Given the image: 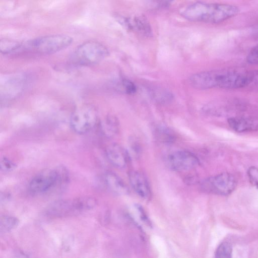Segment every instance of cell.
Returning a JSON list of instances; mask_svg holds the SVG:
<instances>
[{"mask_svg":"<svg viewBox=\"0 0 258 258\" xmlns=\"http://www.w3.org/2000/svg\"><path fill=\"white\" fill-rule=\"evenodd\" d=\"M236 186V181L230 173H223L205 180L202 187L206 192L221 196L230 194Z\"/></svg>","mask_w":258,"mask_h":258,"instance_id":"obj_6","label":"cell"},{"mask_svg":"<svg viewBox=\"0 0 258 258\" xmlns=\"http://www.w3.org/2000/svg\"><path fill=\"white\" fill-rule=\"evenodd\" d=\"M73 42V39L66 35H52L40 37L30 40L24 44V47L28 50L42 54H52L69 46Z\"/></svg>","mask_w":258,"mask_h":258,"instance_id":"obj_3","label":"cell"},{"mask_svg":"<svg viewBox=\"0 0 258 258\" xmlns=\"http://www.w3.org/2000/svg\"><path fill=\"white\" fill-rule=\"evenodd\" d=\"M16 167V164L6 157L1 159L0 168L4 172H10L14 170Z\"/></svg>","mask_w":258,"mask_h":258,"instance_id":"obj_22","label":"cell"},{"mask_svg":"<svg viewBox=\"0 0 258 258\" xmlns=\"http://www.w3.org/2000/svg\"><path fill=\"white\" fill-rule=\"evenodd\" d=\"M239 8L232 5L196 2L181 13L186 20L209 24H219L237 15Z\"/></svg>","mask_w":258,"mask_h":258,"instance_id":"obj_2","label":"cell"},{"mask_svg":"<svg viewBox=\"0 0 258 258\" xmlns=\"http://www.w3.org/2000/svg\"><path fill=\"white\" fill-rule=\"evenodd\" d=\"M75 199L68 200H59L48 206L46 213L56 217H65L79 213Z\"/></svg>","mask_w":258,"mask_h":258,"instance_id":"obj_10","label":"cell"},{"mask_svg":"<svg viewBox=\"0 0 258 258\" xmlns=\"http://www.w3.org/2000/svg\"><path fill=\"white\" fill-rule=\"evenodd\" d=\"M247 72L234 69L205 71L191 76L189 81L191 86L199 90L238 89L246 87Z\"/></svg>","mask_w":258,"mask_h":258,"instance_id":"obj_1","label":"cell"},{"mask_svg":"<svg viewBox=\"0 0 258 258\" xmlns=\"http://www.w3.org/2000/svg\"><path fill=\"white\" fill-rule=\"evenodd\" d=\"M248 63L252 64H258V44L249 51L246 57Z\"/></svg>","mask_w":258,"mask_h":258,"instance_id":"obj_25","label":"cell"},{"mask_svg":"<svg viewBox=\"0 0 258 258\" xmlns=\"http://www.w3.org/2000/svg\"><path fill=\"white\" fill-rule=\"evenodd\" d=\"M119 21L128 30L136 32L142 36L151 37L153 35L151 25L146 17L143 15L121 18Z\"/></svg>","mask_w":258,"mask_h":258,"instance_id":"obj_9","label":"cell"},{"mask_svg":"<svg viewBox=\"0 0 258 258\" xmlns=\"http://www.w3.org/2000/svg\"><path fill=\"white\" fill-rule=\"evenodd\" d=\"M154 132L155 137L158 140L163 142H170L174 139L172 131L164 126L159 125L155 127Z\"/></svg>","mask_w":258,"mask_h":258,"instance_id":"obj_18","label":"cell"},{"mask_svg":"<svg viewBox=\"0 0 258 258\" xmlns=\"http://www.w3.org/2000/svg\"><path fill=\"white\" fill-rule=\"evenodd\" d=\"M56 179V168L43 170L31 180L29 185V189L34 194L46 192L55 188Z\"/></svg>","mask_w":258,"mask_h":258,"instance_id":"obj_8","label":"cell"},{"mask_svg":"<svg viewBox=\"0 0 258 258\" xmlns=\"http://www.w3.org/2000/svg\"><path fill=\"white\" fill-rule=\"evenodd\" d=\"M10 195L8 193H1V203L2 204V203H5L7 202L9 199H10Z\"/></svg>","mask_w":258,"mask_h":258,"instance_id":"obj_27","label":"cell"},{"mask_svg":"<svg viewBox=\"0 0 258 258\" xmlns=\"http://www.w3.org/2000/svg\"><path fill=\"white\" fill-rule=\"evenodd\" d=\"M104 181L107 188L116 195H124L128 192V188L124 181L113 172H106L104 175Z\"/></svg>","mask_w":258,"mask_h":258,"instance_id":"obj_14","label":"cell"},{"mask_svg":"<svg viewBox=\"0 0 258 258\" xmlns=\"http://www.w3.org/2000/svg\"><path fill=\"white\" fill-rule=\"evenodd\" d=\"M108 54V50L103 44L95 41H88L76 49L72 59L75 64L90 66L101 62Z\"/></svg>","mask_w":258,"mask_h":258,"instance_id":"obj_4","label":"cell"},{"mask_svg":"<svg viewBox=\"0 0 258 258\" xmlns=\"http://www.w3.org/2000/svg\"><path fill=\"white\" fill-rule=\"evenodd\" d=\"M97 114L92 105L84 104L75 109L72 112L70 124L76 134L84 135L90 132L96 125Z\"/></svg>","mask_w":258,"mask_h":258,"instance_id":"obj_5","label":"cell"},{"mask_svg":"<svg viewBox=\"0 0 258 258\" xmlns=\"http://www.w3.org/2000/svg\"><path fill=\"white\" fill-rule=\"evenodd\" d=\"M19 220L15 217L4 215L0 219V231L6 233L15 229L19 225Z\"/></svg>","mask_w":258,"mask_h":258,"instance_id":"obj_16","label":"cell"},{"mask_svg":"<svg viewBox=\"0 0 258 258\" xmlns=\"http://www.w3.org/2000/svg\"><path fill=\"white\" fill-rule=\"evenodd\" d=\"M132 188L141 198L147 200L151 196L149 184L145 175L140 172L132 171L128 174Z\"/></svg>","mask_w":258,"mask_h":258,"instance_id":"obj_11","label":"cell"},{"mask_svg":"<svg viewBox=\"0 0 258 258\" xmlns=\"http://www.w3.org/2000/svg\"><path fill=\"white\" fill-rule=\"evenodd\" d=\"M246 87L258 89V70L248 71Z\"/></svg>","mask_w":258,"mask_h":258,"instance_id":"obj_21","label":"cell"},{"mask_svg":"<svg viewBox=\"0 0 258 258\" xmlns=\"http://www.w3.org/2000/svg\"><path fill=\"white\" fill-rule=\"evenodd\" d=\"M247 175L250 182L258 188V168L250 167L247 171Z\"/></svg>","mask_w":258,"mask_h":258,"instance_id":"obj_26","label":"cell"},{"mask_svg":"<svg viewBox=\"0 0 258 258\" xmlns=\"http://www.w3.org/2000/svg\"><path fill=\"white\" fill-rule=\"evenodd\" d=\"M22 43L8 39H1L0 41V51L3 54H8L17 51L21 48Z\"/></svg>","mask_w":258,"mask_h":258,"instance_id":"obj_17","label":"cell"},{"mask_svg":"<svg viewBox=\"0 0 258 258\" xmlns=\"http://www.w3.org/2000/svg\"><path fill=\"white\" fill-rule=\"evenodd\" d=\"M232 249L230 244L223 242L218 247L215 256L219 258H230L231 257Z\"/></svg>","mask_w":258,"mask_h":258,"instance_id":"obj_20","label":"cell"},{"mask_svg":"<svg viewBox=\"0 0 258 258\" xmlns=\"http://www.w3.org/2000/svg\"><path fill=\"white\" fill-rule=\"evenodd\" d=\"M120 87L122 90L128 94H133L136 92L137 88L136 85L130 80L124 79L121 81Z\"/></svg>","mask_w":258,"mask_h":258,"instance_id":"obj_23","label":"cell"},{"mask_svg":"<svg viewBox=\"0 0 258 258\" xmlns=\"http://www.w3.org/2000/svg\"><path fill=\"white\" fill-rule=\"evenodd\" d=\"M175 0H147L150 6L154 8H163L168 7Z\"/></svg>","mask_w":258,"mask_h":258,"instance_id":"obj_24","label":"cell"},{"mask_svg":"<svg viewBox=\"0 0 258 258\" xmlns=\"http://www.w3.org/2000/svg\"><path fill=\"white\" fill-rule=\"evenodd\" d=\"M230 127L238 133H245L258 130V120L245 116H232L228 119Z\"/></svg>","mask_w":258,"mask_h":258,"instance_id":"obj_13","label":"cell"},{"mask_svg":"<svg viewBox=\"0 0 258 258\" xmlns=\"http://www.w3.org/2000/svg\"><path fill=\"white\" fill-rule=\"evenodd\" d=\"M106 156L109 162L114 166L123 168L128 160V154L126 150L121 146L113 144L109 146L106 150Z\"/></svg>","mask_w":258,"mask_h":258,"instance_id":"obj_12","label":"cell"},{"mask_svg":"<svg viewBox=\"0 0 258 258\" xmlns=\"http://www.w3.org/2000/svg\"><path fill=\"white\" fill-rule=\"evenodd\" d=\"M118 127V120L113 116L106 117L100 123V128L103 134L107 137H111L116 134Z\"/></svg>","mask_w":258,"mask_h":258,"instance_id":"obj_15","label":"cell"},{"mask_svg":"<svg viewBox=\"0 0 258 258\" xmlns=\"http://www.w3.org/2000/svg\"><path fill=\"white\" fill-rule=\"evenodd\" d=\"M167 165L173 170L187 171L196 167L199 163L198 157L187 151H177L169 154L167 159Z\"/></svg>","mask_w":258,"mask_h":258,"instance_id":"obj_7","label":"cell"},{"mask_svg":"<svg viewBox=\"0 0 258 258\" xmlns=\"http://www.w3.org/2000/svg\"><path fill=\"white\" fill-rule=\"evenodd\" d=\"M151 95L156 101L162 103L169 102L173 98L170 92L161 89H155L151 91Z\"/></svg>","mask_w":258,"mask_h":258,"instance_id":"obj_19","label":"cell"}]
</instances>
